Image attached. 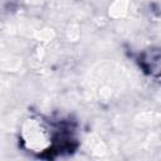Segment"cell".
<instances>
[{"label":"cell","mask_w":161,"mask_h":161,"mask_svg":"<svg viewBox=\"0 0 161 161\" xmlns=\"http://www.w3.org/2000/svg\"><path fill=\"white\" fill-rule=\"evenodd\" d=\"M20 141L28 152L42 158L69 155L78 147L77 125L69 118H30L21 130Z\"/></svg>","instance_id":"6da1fadb"}]
</instances>
